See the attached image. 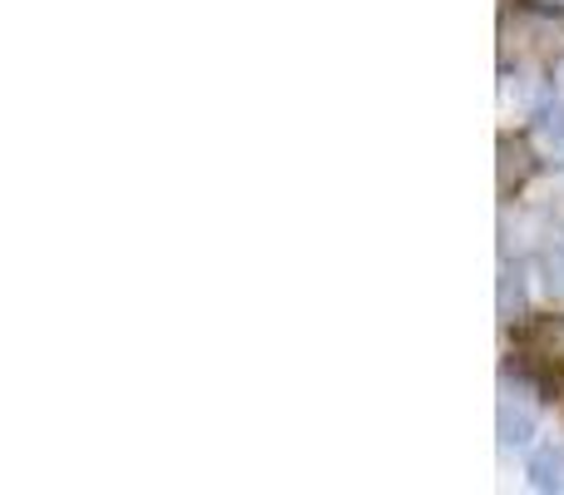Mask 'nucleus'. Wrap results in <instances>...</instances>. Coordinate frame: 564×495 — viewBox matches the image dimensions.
<instances>
[{"mask_svg": "<svg viewBox=\"0 0 564 495\" xmlns=\"http://www.w3.org/2000/svg\"><path fill=\"white\" fill-rule=\"evenodd\" d=\"M535 149H540V159H545V164L564 169V105L540 109V119H535Z\"/></svg>", "mask_w": 564, "mask_h": 495, "instance_id": "nucleus-1", "label": "nucleus"}, {"mask_svg": "<svg viewBox=\"0 0 564 495\" xmlns=\"http://www.w3.org/2000/svg\"><path fill=\"white\" fill-rule=\"evenodd\" d=\"M530 437H535V411L506 397L500 401V446H530Z\"/></svg>", "mask_w": 564, "mask_h": 495, "instance_id": "nucleus-2", "label": "nucleus"}, {"mask_svg": "<svg viewBox=\"0 0 564 495\" xmlns=\"http://www.w3.org/2000/svg\"><path fill=\"white\" fill-rule=\"evenodd\" d=\"M530 486L535 491L564 486V451L560 446H540L535 456H530Z\"/></svg>", "mask_w": 564, "mask_h": 495, "instance_id": "nucleus-3", "label": "nucleus"}, {"mask_svg": "<svg viewBox=\"0 0 564 495\" xmlns=\"http://www.w3.org/2000/svg\"><path fill=\"white\" fill-rule=\"evenodd\" d=\"M535 272H540V288H545L550 298H564V244H550V248H540V258H535Z\"/></svg>", "mask_w": 564, "mask_h": 495, "instance_id": "nucleus-4", "label": "nucleus"}]
</instances>
